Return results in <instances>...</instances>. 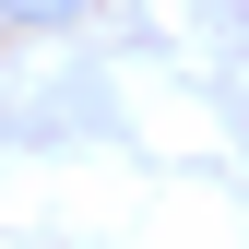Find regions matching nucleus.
<instances>
[{"label": "nucleus", "mask_w": 249, "mask_h": 249, "mask_svg": "<svg viewBox=\"0 0 249 249\" xmlns=\"http://www.w3.org/2000/svg\"><path fill=\"white\" fill-rule=\"evenodd\" d=\"M0 24H83V0H0Z\"/></svg>", "instance_id": "1"}]
</instances>
